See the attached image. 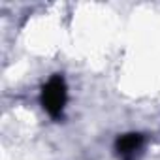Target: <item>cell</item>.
<instances>
[{"label":"cell","instance_id":"1","mask_svg":"<svg viewBox=\"0 0 160 160\" xmlns=\"http://www.w3.org/2000/svg\"><path fill=\"white\" fill-rule=\"evenodd\" d=\"M68 102V87L62 73H53L42 87V106L47 115L55 121L64 117V108Z\"/></svg>","mask_w":160,"mask_h":160},{"label":"cell","instance_id":"2","mask_svg":"<svg viewBox=\"0 0 160 160\" xmlns=\"http://www.w3.org/2000/svg\"><path fill=\"white\" fill-rule=\"evenodd\" d=\"M145 145V138L138 132H128L117 138L115 141V152L121 160H136Z\"/></svg>","mask_w":160,"mask_h":160}]
</instances>
